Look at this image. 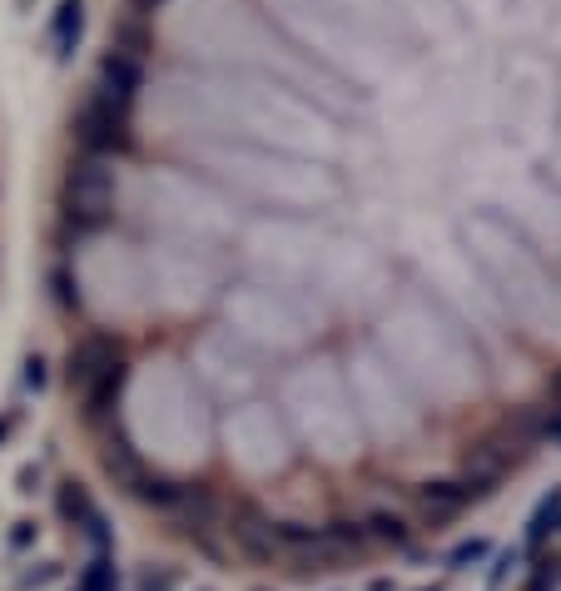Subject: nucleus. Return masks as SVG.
Here are the masks:
<instances>
[{"mask_svg":"<svg viewBox=\"0 0 561 591\" xmlns=\"http://www.w3.org/2000/svg\"><path fill=\"white\" fill-rule=\"evenodd\" d=\"M15 423H20V413H5V418H0V443H10V433H15Z\"/></svg>","mask_w":561,"mask_h":591,"instance_id":"nucleus-19","label":"nucleus"},{"mask_svg":"<svg viewBox=\"0 0 561 591\" xmlns=\"http://www.w3.org/2000/svg\"><path fill=\"white\" fill-rule=\"evenodd\" d=\"M130 492L135 497H144V502H154V507H174L179 502V482H169V477H154V472H140L135 482H130Z\"/></svg>","mask_w":561,"mask_h":591,"instance_id":"nucleus-11","label":"nucleus"},{"mask_svg":"<svg viewBox=\"0 0 561 591\" xmlns=\"http://www.w3.org/2000/svg\"><path fill=\"white\" fill-rule=\"evenodd\" d=\"M10 542H15V547H30V542H35V522H15Z\"/></svg>","mask_w":561,"mask_h":591,"instance_id":"nucleus-18","label":"nucleus"},{"mask_svg":"<svg viewBox=\"0 0 561 591\" xmlns=\"http://www.w3.org/2000/svg\"><path fill=\"white\" fill-rule=\"evenodd\" d=\"M35 482H40V472H35V467H25V472H20V492H35Z\"/></svg>","mask_w":561,"mask_h":591,"instance_id":"nucleus-20","label":"nucleus"},{"mask_svg":"<svg viewBox=\"0 0 561 591\" xmlns=\"http://www.w3.org/2000/svg\"><path fill=\"white\" fill-rule=\"evenodd\" d=\"M467 502H472V487H467V482H427V487H418V507L432 522L462 512Z\"/></svg>","mask_w":561,"mask_h":591,"instance_id":"nucleus-6","label":"nucleus"},{"mask_svg":"<svg viewBox=\"0 0 561 591\" xmlns=\"http://www.w3.org/2000/svg\"><path fill=\"white\" fill-rule=\"evenodd\" d=\"M110 199H115L110 169L95 164V159H80V164L70 169V179H65V214H70L75 224L95 229V224L110 219Z\"/></svg>","mask_w":561,"mask_h":591,"instance_id":"nucleus-1","label":"nucleus"},{"mask_svg":"<svg viewBox=\"0 0 561 591\" xmlns=\"http://www.w3.org/2000/svg\"><path fill=\"white\" fill-rule=\"evenodd\" d=\"M75 140L85 154H120L130 149V125H125V105H115L110 95H90L75 115Z\"/></svg>","mask_w":561,"mask_h":591,"instance_id":"nucleus-2","label":"nucleus"},{"mask_svg":"<svg viewBox=\"0 0 561 591\" xmlns=\"http://www.w3.org/2000/svg\"><path fill=\"white\" fill-rule=\"evenodd\" d=\"M110 572H115V567H110L105 557L90 562V572H85V591H110Z\"/></svg>","mask_w":561,"mask_h":591,"instance_id":"nucleus-14","label":"nucleus"},{"mask_svg":"<svg viewBox=\"0 0 561 591\" xmlns=\"http://www.w3.org/2000/svg\"><path fill=\"white\" fill-rule=\"evenodd\" d=\"M482 557H487V542H462L452 552V567H467V562H482Z\"/></svg>","mask_w":561,"mask_h":591,"instance_id":"nucleus-15","label":"nucleus"},{"mask_svg":"<svg viewBox=\"0 0 561 591\" xmlns=\"http://www.w3.org/2000/svg\"><path fill=\"white\" fill-rule=\"evenodd\" d=\"M135 90H140V60L125 55V50H110L100 60V95H110L115 105H125Z\"/></svg>","mask_w":561,"mask_h":591,"instance_id":"nucleus-4","label":"nucleus"},{"mask_svg":"<svg viewBox=\"0 0 561 591\" xmlns=\"http://www.w3.org/2000/svg\"><path fill=\"white\" fill-rule=\"evenodd\" d=\"M45 368H50V363H45V358H40V353H30V358H25V373H20V383H25V388H35V393H40V388H45V378H50V373H45Z\"/></svg>","mask_w":561,"mask_h":591,"instance_id":"nucleus-13","label":"nucleus"},{"mask_svg":"<svg viewBox=\"0 0 561 591\" xmlns=\"http://www.w3.org/2000/svg\"><path fill=\"white\" fill-rule=\"evenodd\" d=\"M144 591H169V577H144Z\"/></svg>","mask_w":561,"mask_h":591,"instance_id":"nucleus-21","label":"nucleus"},{"mask_svg":"<svg viewBox=\"0 0 561 591\" xmlns=\"http://www.w3.org/2000/svg\"><path fill=\"white\" fill-rule=\"evenodd\" d=\"M120 388H125V363H115L100 383H90L80 398H85V418H105L110 413V403L120 398Z\"/></svg>","mask_w":561,"mask_h":591,"instance_id":"nucleus-7","label":"nucleus"},{"mask_svg":"<svg viewBox=\"0 0 561 591\" xmlns=\"http://www.w3.org/2000/svg\"><path fill=\"white\" fill-rule=\"evenodd\" d=\"M557 398H561V378H557ZM557 408H561V403H557Z\"/></svg>","mask_w":561,"mask_h":591,"instance_id":"nucleus-22","label":"nucleus"},{"mask_svg":"<svg viewBox=\"0 0 561 591\" xmlns=\"http://www.w3.org/2000/svg\"><path fill=\"white\" fill-rule=\"evenodd\" d=\"M100 457H105V467H110V472H115L120 482H135V477L144 472L140 457H135V447L125 443V438H115V433L105 438V452H100Z\"/></svg>","mask_w":561,"mask_h":591,"instance_id":"nucleus-9","label":"nucleus"},{"mask_svg":"<svg viewBox=\"0 0 561 591\" xmlns=\"http://www.w3.org/2000/svg\"><path fill=\"white\" fill-rule=\"evenodd\" d=\"M115 363H120V348H115L110 338H100V333H95V338H85L80 348H70V358H65V378H70V388H75V393H85V388H90V383H100Z\"/></svg>","mask_w":561,"mask_h":591,"instance_id":"nucleus-3","label":"nucleus"},{"mask_svg":"<svg viewBox=\"0 0 561 591\" xmlns=\"http://www.w3.org/2000/svg\"><path fill=\"white\" fill-rule=\"evenodd\" d=\"M140 5H149V0H140Z\"/></svg>","mask_w":561,"mask_h":591,"instance_id":"nucleus-23","label":"nucleus"},{"mask_svg":"<svg viewBox=\"0 0 561 591\" xmlns=\"http://www.w3.org/2000/svg\"><path fill=\"white\" fill-rule=\"evenodd\" d=\"M557 522H561V492H547V497H542V507H537V512H532V522H527V547L537 552V547L552 537V527H557Z\"/></svg>","mask_w":561,"mask_h":591,"instance_id":"nucleus-10","label":"nucleus"},{"mask_svg":"<svg viewBox=\"0 0 561 591\" xmlns=\"http://www.w3.org/2000/svg\"><path fill=\"white\" fill-rule=\"evenodd\" d=\"M85 35V0H60L55 20H50V40H55V60H70L75 45Z\"/></svg>","mask_w":561,"mask_h":591,"instance_id":"nucleus-5","label":"nucleus"},{"mask_svg":"<svg viewBox=\"0 0 561 591\" xmlns=\"http://www.w3.org/2000/svg\"><path fill=\"white\" fill-rule=\"evenodd\" d=\"M55 502H60V517H65V522H75V527H85V522H95V517H100V512H95V502H90V492H85L75 477H70V482H60V497H55Z\"/></svg>","mask_w":561,"mask_h":591,"instance_id":"nucleus-8","label":"nucleus"},{"mask_svg":"<svg viewBox=\"0 0 561 591\" xmlns=\"http://www.w3.org/2000/svg\"><path fill=\"white\" fill-rule=\"evenodd\" d=\"M55 298H60L65 308H75V303H80V294L70 289V274H65V269H55Z\"/></svg>","mask_w":561,"mask_h":591,"instance_id":"nucleus-16","label":"nucleus"},{"mask_svg":"<svg viewBox=\"0 0 561 591\" xmlns=\"http://www.w3.org/2000/svg\"><path fill=\"white\" fill-rule=\"evenodd\" d=\"M363 532H368L373 542H393V547H403V542H408V522H403V517H393V512H378Z\"/></svg>","mask_w":561,"mask_h":591,"instance_id":"nucleus-12","label":"nucleus"},{"mask_svg":"<svg viewBox=\"0 0 561 591\" xmlns=\"http://www.w3.org/2000/svg\"><path fill=\"white\" fill-rule=\"evenodd\" d=\"M55 572H60V567H55V562H45L40 572H25V577H20V587H45V582H55Z\"/></svg>","mask_w":561,"mask_h":591,"instance_id":"nucleus-17","label":"nucleus"}]
</instances>
